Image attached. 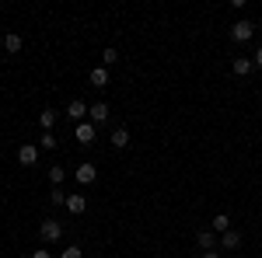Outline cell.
<instances>
[{"label":"cell","instance_id":"cell-1","mask_svg":"<svg viewBox=\"0 0 262 258\" xmlns=\"http://www.w3.org/2000/svg\"><path fill=\"white\" fill-rule=\"evenodd\" d=\"M39 238L46 241V244H56V241L63 238V223L60 220H42L39 223Z\"/></svg>","mask_w":262,"mask_h":258},{"label":"cell","instance_id":"cell-2","mask_svg":"<svg viewBox=\"0 0 262 258\" xmlns=\"http://www.w3.org/2000/svg\"><path fill=\"white\" fill-rule=\"evenodd\" d=\"M252 35H255V25H252L248 18L234 21V28H231V39H234V42H248Z\"/></svg>","mask_w":262,"mask_h":258},{"label":"cell","instance_id":"cell-3","mask_svg":"<svg viewBox=\"0 0 262 258\" xmlns=\"http://www.w3.org/2000/svg\"><path fill=\"white\" fill-rule=\"evenodd\" d=\"M74 178L81 181V185H95V178H98V168H95L91 160H84V164H77V171H74Z\"/></svg>","mask_w":262,"mask_h":258},{"label":"cell","instance_id":"cell-4","mask_svg":"<svg viewBox=\"0 0 262 258\" xmlns=\"http://www.w3.org/2000/svg\"><path fill=\"white\" fill-rule=\"evenodd\" d=\"M88 115H91V122H95V126H101V122H108V115H112V108H108L105 101H95V105L88 108Z\"/></svg>","mask_w":262,"mask_h":258},{"label":"cell","instance_id":"cell-5","mask_svg":"<svg viewBox=\"0 0 262 258\" xmlns=\"http://www.w3.org/2000/svg\"><path fill=\"white\" fill-rule=\"evenodd\" d=\"M84 115H88V105H84L81 98H74V101H70V105H67V119H74V122H77V126H81V122H84Z\"/></svg>","mask_w":262,"mask_h":258},{"label":"cell","instance_id":"cell-6","mask_svg":"<svg viewBox=\"0 0 262 258\" xmlns=\"http://www.w3.org/2000/svg\"><path fill=\"white\" fill-rule=\"evenodd\" d=\"M18 160L25 164V168H32V164L39 160V147H35V143H25V147L18 150Z\"/></svg>","mask_w":262,"mask_h":258},{"label":"cell","instance_id":"cell-7","mask_svg":"<svg viewBox=\"0 0 262 258\" xmlns=\"http://www.w3.org/2000/svg\"><path fill=\"white\" fill-rule=\"evenodd\" d=\"M74 136H77V143H95V122H81L77 129H74Z\"/></svg>","mask_w":262,"mask_h":258},{"label":"cell","instance_id":"cell-8","mask_svg":"<svg viewBox=\"0 0 262 258\" xmlns=\"http://www.w3.org/2000/svg\"><path fill=\"white\" fill-rule=\"evenodd\" d=\"M200 248L203 251H217V248H221V238H217L213 230H200Z\"/></svg>","mask_w":262,"mask_h":258},{"label":"cell","instance_id":"cell-9","mask_svg":"<svg viewBox=\"0 0 262 258\" xmlns=\"http://www.w3.org/2000/svg\"><path fill=\"white\" fill-rule=\"evenodd\" d=\"M112 147H116V150H126V147H129V129H126V126H119V129H112Z\"/></svg>","mask_w":262,"mask_h":258},{"label":"cell","instance_id":"cell-10","mask_svg":"<svg viewBox=\"0 0 262 258\" xmlns=\"http://www.w3.org/2000/svg\"><path fill=\"white\" fill-rule=\"evenodd\" d=\"M84 209H88V199H84V196H67V213L81 217Z\"/></svg>","mask_w":262,"mask_h":258},{"label":"cell","instance_id":"cell-11","mask_svg":"<svg viewBox=\"0 0 262 258\" xmlns=\"http://www.w3.org/2000/svg\"><path fill=\"white\" fill-rule=\"evenodd\" d=\"M221 248H224V251L242 248V234H238V230H227V234H221Z\"/></svg>","mask_w":262,"mask_h":258},{"label":"cell","instance_id":"cell-12","mask_svg":"<svg viewBox=\"0 0 262 258\" xmlns=\"http://www.w3.org/2000/svg\"><path fill=\"white\" fill-rule=\"evenodd\" d=\"M255 70V63L248 60V56H234V77H248Z\"/></svg>","mask_w":262,"mask_h":258},{"label":"cell","instance_id":"cell-13","mask_svg":"<svg viewBox=\"0 0 262 258\" xmlns=\"http://www.w3.org/2000/svg\"><path fill=\"white\" fill-rule=\"evenodd\" d=\"M39 126H42V133H53V126H56V112H53V108H42V112H39Z\"/></svg>","mask_w":262,"mask_h":258},{"label":"cell","instance_id":"cell-14","mask_svg":"<svg viewBox=\"0 0 262 258\" xmlns=\"http://www.w3.org/2000/svg\"><path fill=\"white\" fill-rule=\"evenodd\" d=\"M21 45H25V39H21L18 32H11V35H4V49L14 56V53H21Z\"/></svg>","mask_w":262,"mask_h":258},{"label":"cell","instance_id":"cell-15","mask_svg":"<svg viewBox=\"0 0 262 258\" xmlns=\"http://www.w3.org/2000/svg\"><path fill=\"white\" fill-rule=\"evenodd\" d=\"M210 230H213V234H227V230H231V217H227V213H217L213 223H210Z\"/></svg>","mask_w":262,"mask_h":258},{"label":"cell","instance_id":"cell-16","mask_svg":"<svg viewBox=\"0 0 262 258\" xmlns=\"http://www.w3.org/2000/svg\"><path fill=\"white\" fill-rule=\"evenodd\" d=\"M91 84H95V87H108V70H105V66H95V70H91Z\"/></svg>","mask_w":262,"mask_h":258},{"label":"cell","instance_id":"cell-17","mask_svg":"<svg viewBox=\"0 0 262 258\" xmlns=\"http://www.w3.org/2000/svg\"><path fill=\"white\" fill-rule=\"evenodd\" d=\"M49 181L60 189L63 181H67V168H63V164H53V168H49Z\"/></svg>","mask_w":262,"mask_h":258},{"label":"cell","instance_id":"cell-18","mask_svg":"<svg viewBox=\"0 0 262 258\" xmlns=\"http://www.w3.org/2000/svg\"><path fill=\"white\" fill-rule=\"evenodd\" d=\"M116 63H119V49H112V45H108V49L101 53V66L108 70V66H116Z\"/></svg>","mask_w":262,"mask_h":258},{"label":"cell","instance_id":"cell-19","mask_svg":"<svg viewBox=\"0 0 262 258\" xmlns=\"http://www.w3.org/2000/svg\"><path fill=\"white\" fill-rule=\"evenodd\" d=\"M39 147H42V150H56V147H60L56 133H42V136H39Z\"/></svg>","mask_w":262,"mask_h":258},{"label":"cell","instance_id":"cell-20","mask_svg":"<svg viewBox=\"0 0 262 258\" xmlns=\"http://www.w3.org/2000/svg\"><path fill=\"white\" fill-rule=\"evenodd\" d=\"M67 196H70V192H63V189H56V185H53V192H49V202H53V206H67Z\"/></svg>","mask_w":262,"mask_h":258},{"label":"cell","instance_id":"cell-21","mask_svg":"<svg viewBox=\"0 0 262 258\" xmlns=\"http://www.w3.org/2000/svg\"><path fill=\"white\" fill-rule=\"evenodd\" d=\"M60 258H84V251L77 248V244H70V248H67V251H63Z\"/></svg>","mask_w":262,"mask_h":258},{"label":"cell","instance_id":"cell-22","mask_svg":"<svg viewBox=\"0 0 262 258\" xmlns=\"http://www.w3.org/2000/svg\"><path fill=\"white\" fill-rule=\"evenodd\" d=\"M252 63H255V66L262 70V49H255V56H252Z\"/></svg>","mask_w":262,"mask_h":258},{"label":"cell","instance_id":"cell-23","mask_svg":"<svg viewBox=\"0 0 262 258\" xmlns=\"http://www.w3.org/2000/svg\"><path fill=\"white\" fill-rule=\"evenodd\" d=\"M200 258H224V255H221V251H203Z\"/></svg>","mask_w":262,"mask_h":258},{"label":"cell","instance_id":"cell-24","mask_svg":"<svg viewBox=\"0 0 262 258\" xmlns=\"http://www.w3.org/2000/svg\"><path fill=\"white\" fill-rule=\"evenodd\" d=\"M32 258H53L49 251H32Z\"/></svg>","mask_w":262,"mask_h":258},{"label":"cell","instance_id":"cell-25","mask_svg":"<svg viewBox=\"0 0 262 258\" xmlns=\"http://www.w3.org/2000/svg\"><path fill=\"white\" fill-rule=\"evenodd\" d=\"M0 49H4V39H0Z\"/></svg>","mask_w":262,"mask_h":258},{"label":"cell","instance_id":"cell-26","mask_svg":"<svg viewBox=\"0 0 262 258\" xmlns=\"http://www.w3.org/2000/svg\"><path fill=\"white\" fill-rule=\"evenodd\" d=\"M0 154H4V147H0Z\"/></svg>","mask_w":262,"mask_h":258}]
</instances>
